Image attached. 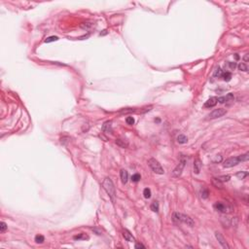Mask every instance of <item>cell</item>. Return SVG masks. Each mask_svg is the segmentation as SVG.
Segmentation results:
<instances>
[{"label": "cell", "mask_w": 249, "mask_h": 249, "mask_svg": "<svg viewBox=\"0 0 249 249\" xmlns=\"http://www.w3.org/2000/svg\"><path fill=\"white\" fill-rule=\"evenodd\" d=\"M102 186L104 188V190L106 191V193L108 194V196L111 198L112 202H114L115 196H116V190H115V187H114L112 180L110 178H105L102 182Z\"/></svg>", "instance_id": "cell-1"}, {"label": "cell", "mask_w": 249, "mask_h": 249, "mask_svg": "<svg viewBox=\"0 0 249 249\" xmlns=\"http://www.w3.org/2000/svg\"><path fill=\"white\" fill-rule=\"evenodd\" d=\"M173 221L174 222H177V223H185L187 224L188 226L190 227H193L195 225V222L192 218L190 216H188L186 214H182V213H178V212H175L173 214Z\"/></svg>", "instance_id": "cell-2"}, {"label": "cell", "mask_w": 249, "mask_h": 249, "mask_svg": "<svg viewBox=\"0 0 249 249\" xmlns=\"http://www.w3.org/2000/svg\"><path fill=\"white\" fill-rule=\"evenodd\" d=\"M148 165H149V166L151 167V169L154 171L155 173H157V174H164V173H165V170H164V168L162 167L161 164H160L156 159H154V158L149 159Z\"/></svg>", "instance_id": "cell-3"}, {"label": "cell", "mask_w": 249, "mask_h": 249, "mask_svg": "<svg viewBox=\"0 0 249 249\" xmlns=\"http://www.w3.org/2000/svg\"><path fill=\"white\" fill-rule=\"evenodd\" d=\"M186 163H187V158L186 157H184V156H182V157H181V160H180V162H179V164L177 165V166H176V167L173 169V171H172V176H174V177L180 176L181 173H182V171H183V169H184V167H185Z\"/></svg>", "instance_id": "cell-4"}, {"label": "cell", "mask_w": 249, "mask_h": 249, "mask_svg": "<svg viewBox=\"0 0 249 249\" xmlns=\"http://www.w3.org/2000/svg\"><path fill=\"white\" fill-rule=\"evenodd\" d=\"M214 208L215 210H217L219 212H222V213H230L233 211V207L227 203H224V202H217L214 203Z\"/></svg>", "instance_id": "cell-5"}, {"label": "cell", "mask_w": 249, "mask_h": 249, "mask_svg": "<svg viewBox=\"0 0 249 249\" xmlns=\"http://www.w3.org/2000/svg\"><path fill=\"white\" fill-rule=\"evenodd\" d=\"M226 113H227V110L224 108L215 109V110H213V111L207 116V119H217V118H220V117L224 116Z\"/></svg>", "instance_id": "cell-6"}, {"label": "cell", "mask_w": 249, "mask_h": 249, "mask_svg": "<svg viewBox=\"0 0 249 249\" xmlns=\"http://www.w3.org/2000/svg\"><path fill=\"white\" fill-rule=\"evenodd\" d=\"M240 163V160L238 157H234V158H230L228 160H226L223 164V166L224 167H233V166H237L238 164Z\"/></svg>", "instance_id": "cell-7"}, {"label": "cell", "mask_w": 249, "mask_h": 249, "mask_svg": "<svg viewBox=\"0 0 249 249\" xmlns=\"http://www.w3.org/2000/svg\"><path fill=\"white\" fill-rule=\"evenodd\" d=\"M215 236H216V238H217L218 242L220 243V245H221L223 248H227V249L230 248V246H229V244L227 243L226 239L224 238V236L219 233V232H216V233H215Z\"/></svg>", "instance_id": "cell-8"}, {"label": "cell", "mask_w": 249, "mask_h": 249, "mask_svg": "<svg viewBox=\"0 0 249 249\" xmlns=\"http://www.w3.org/2000/svg\"><path fill=\"white\" fill-rule=\"evenodd\" d=\"M217 98L216 97H210V98H208L206 101H205V103H204V107H206V108H211V107H214L216 104H217Z\"/></svg>", "instance_id": "cell-9"}, {"label": "cell", "mask_w": 249, "mask_h": 249, "mask_svg": "<svg viewBox=\"0 0 249 249\" xmlns=\"http://www.w3.org/2000/svg\"><path fill=\"white\" fill-rule=\"evenodd\" d=\"M201 168H202V164H201V161L199 159H196L195 162H194V172L196 174H199L200 171H201Z\"/></svg>", "instance_id": "cell-10"}, {"label": "cell", "mask_w": 249, "mask_h": 249, "mask_svg": "<svg viewBox=\"0 0 249 249\" xmlns=\"http://www.w3.org/2000/svg\"><path fill=\"white\" fill-rule=\"evenodd\" d=\"M120 176H121L122 183L125 184L127 182V179H128V173H127V171L124 170V169H122V170L120 171Z\"/></svg>", "instance_id": "cell-11"}, {"label": "cell", "mask_w": 249, "mask_h": 249, "mask_svg": "<svg viewBox=\"0 0 249 249\" xmlns=\"http://www.w3.org/2000/svg\"><path fill=\"white\" fill-rule=\"evenodd\" d=\"M123 235H124V239H125L126 241H129V242L134 241V237L132 236V234L129 233L127 230H124V232H123Z\"/></svg>", "instance_id": "cell-12"}, {"label": "cell", "mask_w": 249, "mask_h": 249, "mask_svg": "<svg viewBox=\"0 0 249 249\" xmlns=\"http://www.w3.org/2000/svg\"><path fill=\"white\" fill-rule=\"evenodd\" d=\"M111 122H105L103 125H102V130L105 132H111L112 131V125H111Z\"/></svg>", "instance_id": "cell-13"}, {"label": "cell", "mask_w": 249, "mask_h": 249, "mask_svg": "<svg viewBox=\"0 0 249 249\" xmlns=\"http://www.w3.org/2000/svg\"><path fill=\"white\" fill-rule=\"evenodd\" d=\"M177 142L179 144H185V143L188 142V137L184 134H180V135L177 136Z\"/></svg>", "instance_id": "cell-14"}, {"label": "cell", "mask_w": 249, "mask_h": 249, "mask_svg": "<svg viewBox=\"0 0 249 249\" xmlns=\"http://www.w3.org/2000/svg\"><path fill=\"white\" fill-rule=\"evenodd\" d=\"M201 196H202V199H207L208 196H209V191L206 187H202V190H201Z\"/></svg>", "instance_id": "cell-15"}, {"label": "cell", "mask_w": 249, "mask_h": 249, "mask_svg": "<svg viewBox=\"0 0 249 249\" xmlns=\"http://www.w3.org/2000/svg\"><path fill=\"white\" fill-rule=\"evenodd\" d=\"M216 179H218L221 183H223V182H228V181L231 179V176H230V175H221V176H218Z\"/></svg>", "instance_id": "cell-16"}, {"label": "cell", "mask_w": 249, "mask_h": 249, "mask_svg": "<svg viewBox=\"0 0 249 249\" xmlns=\"http://www.w3.org/2000/svg\"><path fill=\"white\" fill-rule=\"evenodd\" d=\"M248 176V172L247 171H238L237 173H236V177L238 178V179H244L245 177H247Z\"/></svg>", "instance_id": "cell-17"}, {"label": "cell", "mask_w": 249, "mask_h": 249, "mask_svg": "<svg viewBox=\"0 0 249 249\" xmlns=\"http://www.w3.org/2000/svg\"><path fill=\"white\" fill-rule=\"evenodd\" d=\"M222 78H223L225 81L229 82V81L232 79V73H231V72H228V71L223 72V74H222Z\"/></svg>", "instance_id": "cell-18"}, {"label": "cell", "mask_w": 249, "mask_h": 249, "mask_svg": "<svg viewBox=\"0 0 249 249\" xmlns=\"http://www.w3.org/2000/svg\"><path fill=\"white\" fill-rule=\"evenodd\" d=\"M150 208H151V210L152 211H154V212H159V202H152V204H151V206H150Z\"/></svg>", "instance_id": "cell-19"}, {"label": "cell", "mask_w": 249, "mask_h": 249, "mask_svg": "<svg viewBox=\"0 0 249 249\" xmlns=\"http://www.w3.org/2000/svg\"><path fill=\"white\" fill-rule=\"evenodd\" d=\"M34 240H35L36 243H43L44 240H45V237H44L42 234H37V235L35 236Z\"/></svg>", "instance_id": "cell-20"}, {"label": "cell", "mask_w": 249, "mask_h": 249, "mask_svg": "<svg viewBox=\"0 0 249 249\" xmlns=\"http://www.w3.org/2000/svg\"><path fill=\"white\" fill-rule=\"evenodd\" d=\"M143 195H144V198H145V199H150V198H151V195H152L151 190H150L149 188H145L144 191H143Z\"/></svg>", "instance_id": "cell-21"}, {"label": "cell", "mask_w": 249, "mask_h": 249, "mask_svg": "<svg viewBox=\"0 0 249 249\" xmlns=\"http://www.w3.org/2000/svg\"><path fill=\"white\" fill-rule=\"evenodd\" d=\"M237 66H238V69L240 71H243V72H247L248 71V66L245 63H239Z\"/></svg>", "instance_id": "cell-22"}, {"label": "cell", "mask_w": 249, "mask_h": 249, "mask_svg": "<svg viewBox=\"0 0 249 249\" xmlns=\"http://www.w3.org/2000/svg\"><path fill=\"white\" fill-rule=\"evenodd\" d=\"M89 238V236L86 234V233H80V234H78V235H75L74 236V239H88Z\"/></svg>", "instance_id": "cell-23"}, {"label": "cell", "mask_w": 249, "mask_h": 249, "mask_svg": "<svg viewBox=\"0 0 249 249\" xmlns=\"http://www.w3.org/2000/svg\"><path fill=\"white\" fill-rule=\"evenodd\" d=\"M58 40H59L58 36H50L45 40V42L46 43H51V42H55V41H58Z\"/></svg>", "instance_id": "cell-24"}, {"label": "cell", "mask_w": 249, "mask_h": 249, "mask_svg": "<svg viewBox=\"0 0 249 249\" xmlns=\"http://www.w3.org/2000/svg\"><path fill=\"white\" fill-rule=\"evenodd\" d=\"M140 179H141V175H140L139 173H135V174H133L132 177H131V180H132L133 182H138Z\"/></svg>", "instance_id": "cell-25"}, {"label": "cell", "mask_w": 249, "mask_h": 249, "mask_svg": "<svg viewBox=\"0 0 249 249\" xmlns=\"http://www.w3.org/2000/svg\"><path fill=\"white\" fill-rule=\"evenodd\" d=\"M223 72H224V71H223L220 67H218L217 69H216V71L214 72V76H215V77H222Z\"/></svg>", "instance_id": "cell-26"}, {"label": "cell", "mask_w": 249, "mask_h": 249, "mask_svg": "<svg viewBox=\"0 0 249 249\" xmlns=\"http://www.w3.org/2000/svg\"><path fill=\"white\" fill-rule=\"evenodd\" d=\"M7 230V225L5 222H1L0 223V232L1 233H4L5 231Z\"/></svg>", "instance_id": "cell-27"}, {"label": "cell", "mask_w": 249, "mask_h": 249, "mask_svg": "<svg viewBox=\"0 0 249 249\" xmlns=\"http://www.w3.org/2000/svg\"><path fill=\"white\" fill-rule=\"evenodd\" d=\"M116 143H117L118 145H120L121 147H123V148H124V147H126V146H127V143H124L122 139H117L116 140Z\"/></svg>", "instance_id": "cell-28"}, {"label": "cell", "mask_w": 249, "mask_h": 249, "mask_svg": "<svg viewBox=\"0 0 249 249\" xmlns=\"http://www.w3.org/2000/svg\"><path fill=\"white\" fill-rule=\"evenodd\" d=\"M225 98H226V101H233L234 97H233V93H228V94L225 96Z\"/></svg>", "instance_id": "cell-29"}, {"label": "cell", "mask_w": 249, "mask_h": 249, "mask_svg": "<svg viewBox=\"0 0 249 249\" xmlns=\"http://www.w3.org/2000/svg\"><path fill=\"white\" fill-rule=\"evenodd\" d=\"M125 122H126V124H134V119H133L132 117H127V118L125 119Z\"/></svg>", "instance_id": "cell-30"}, {"label": "cell", "mask_w": 249, "mask_h": 249, "mask_svg": "<svg viewBox=\"0 0 249 249\" xmlns=\"http://www.w3.org/2000/svg\"><path fill=\"white\" fill-rule=\"evenodd\" d=\"M221 161H222V156L221 155H216L215 156V158L212 160L213 163H220Z\"/></svg>", "instance_id": "cell-31"}, {"label": "cell", "mask_w": 249, "mask_h": 249, "mask_svg": "<svg viewBox=\"0 0 249 249\" xmlns=\"http://www.w3.org/2000/svg\"><path fill=\"white\" fill-rule=\"evenodd\" d=\"M213 183H214V185L215 186L217 187H219V188H221L222 187V184H221V182L218 180V179H216V178H213Z\"/></svg>", "instance_id": "cell-32"}, {"label": "cell", "mask_w": 249, "mask_h": 249, "mask_svg": "<svg viewBox=\"0 0 249 249\" xmlns=\"http://www.w3.org/2000/svg\"><path fill=\"white\" fill-rule=\"evenodd\" d=\"M228 65L230 66V68H231V69H234V68H235V67L237 66L235 62H228Z\"/></svg>", "instance_id": "cell-33"}, {"label": "cell", "mask_w": 249, "mask_h": 249, "mask_svg": "<svg viewBox=\"0 0 249 249\" xmlns=\"http://www.w3.org/2000/svg\"><path fill=\"white\" fill-rule=\"evenodd\" d=\"M217 101L219 102V103H224V102H226V98H225V96H221V97H218Z\"/></svg>", "instance_id": "cell-34"}, {"label": "cell", "mask_w": 249, "mask_h": 249, "mask_svg": "<svg viewBox=\"0 0 249 249\" xmlns=\"http://www.w3.org/2000/svg\"><path fill=\"white\" fill-rule=\"evenodd\" d=\"M134 247H135L136 249H137V248H145V246H144L143 244H141V243H136Z\"/></svg>", "instance_id": "cell-35"}, {"label": "cell", "mask_w": 249, "mask_h": 249, "mask_svg": "<svg viewBox=\"0 0 249 249\" xmlns=\"http://www.w3.org/2000/svg\"><path fill=\"white\" fill-rule=\"evenodd\" d=\"M243 61H244V62H248V61H249L248 54H246V55H245V56L243 57Z\"/></svg>", "instance_id": "cell-36"}, {"label": "cell", "mask_w": 249, "mask_h": 249, "mask_svg": "<svg viewBox=\"0 0 249 249\" xmlns=\"http://www.w3.org/2000/svg\"><path fill=\"white\" fill-rule=\"evenodd\" d=\"M235 59H236V60H238V59H239V57H238L237 55H235Z\"/></svg>", "instance_id": "cell-37"}]
</instances>
